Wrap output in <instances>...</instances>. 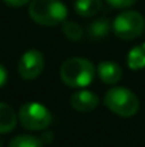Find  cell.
Instances as JSON below:
<instances>
[{
	"label": "cell",
	"mask_w": 145,
	"mask_h": 147,
	"mask_svg": "<svg viewBox=\"0 0 145 147\" xmlns=\"http://www.w3.org/2000/svg\"><path fill=\"white\" fill-rule=\"evenodd\" d=\"M96 76L94 64L83 57H71L60 67V77L63 83L73 89H83L93 83Z\"/></svg>",
	"instance_id": "1"
},
{
	"label": "cell",
	"mask_w": 145,
	"mask_h": 147,
	"mask_svg": "<svg viewBox=\"0 0 145 147\" xmlns=\"http://www.w3.org/2000/svg\"><path fill=\"white\" fill-rule=\"evenodd\" d=\"M29 16L34 23L51 27L67 20V7L60 0H31Z\"/></svg>",
	"instance_id": "2"
},
{
	"label": "cell",
	"mask_w": 145,
	"mask_h": 147,
	"mask_svg": "<svg viewBox=\"0 0 145 147\" xmlns=\"http://www.w3.org/2000/svg\"><path fill=\"white\" fill-rule=\"evenodd\" d=\"M104 104L110 111L120 117H132L140 110V100L127 87H112L104 96Z\"/></svg>",
	"instance_id": "3"
},
{
	"label": "cell",
	"mask_w": 145,
	"mask_h": 147,
	"mask_svg": "<svg viewBox=\"0 0 145 147\" xmlns=\"http://www.w3.org/2000/svg\"><path fill=\"white\" fill-rule=\"evenodd\" d=\"M17 120L20 124L31 131L46 130L51 123V113L46 106L30 101L24 103L17 111Z\"/></svg>",
	"instance_id": "4"
},
{
	"label": "cell",
	"mask_w": 145,
	"mask_h": 147,
	"mask_svg": "<svg viewBox=\"0 0 145 147\" xmlns=\"http://www.w3.org/2000/svg\"><path fill=\"white\" fill-rule=\"evenodd\" d=\"M145 20L141 13L135 10H125L120 13L112 23V30L121 40H134L142 34Z\"/></svg>",
	"instance_id": "5"
},
{
	"label": "cell",
	"mask_w": 145,
	"mask_h": 147,
	"mask_svg": "<svg viewBox=\"0 0 145 147\" xmlns=\"http://www.w3.org/2000/svg\"><path fill=\"white\" fill-rule=\"evenodd\" d=\"M44 70V56L40 50L31 49L21 54L19 60V74L24 80L37 79Z\"/></svg>",
	"instance_id": "6"
},
{
	"label": "cell",
	"mask_w": 145,
	"mask_h": 147,
	"mask_svg": "<svg viewBox=\"0 0 145 147\" xmlns=\"http://www.w3.org/2000/svg\"><path fill=\"white\" fill-rule=\"evenodd\" d=\"M70 103H71V107L76 111L88 113V111H93L98 106L100 98L96 93H93L90 90H78L71 96Z\"/></svg>",
	"instance_id": "7"
},
{
	"label": "cell",
	"mask_w": 145,
	"mask_h": 147,
	"mask_svg": "<svg viewBox=\"0 0 145 147\" xmlns=\"http://www.w3.org/2000/svg\"><path fill=\"white\" fill-rule=\"evenodd\" d=\"M97 74L105 84H117L122 77V69L115 61H101L97 66Z\"/></svg>",
	"instance_id": "8"
},
{
	"label": "cell",
	"mask_w": 145,
	"mask_h": 147,
	"mask_svg": "<svg viewBox=\"0 0 145 147\" xmlns=\"http://www.w3.org/2000/svg\"><path fill=\"white\" fill-rule=\"evenodd\" d=\"M17 114L11 106L0 101V134L11 131L17 124Z\"/></svg>",
	"instance_id": "9"
},
{
	"label": "cell",
	"mask_w": 145,
	"mask_h": 147,
	"mask_svg": "<svg viewBox=\"0 0 145 147\" xmlns=\"http://www.w3.org/2000/svg\"><path fill=\"white\" fill-rule=\"evenodd\" d=\"M111 30V23L107 17H100L88 24L87 27V36L93 40H101L104 39Z\"/></svg>",
	"instance_id": "10"
},
{
	"label": "cell",
	"mask_w": 145,
	"mask_h": 147,
	"mask_svg": "<svg viewBox=\"0 0 145 147\" xmlns=\"http://www.w3.org/2000/svg\"><path fill=\"white\" fill-rule=\"evenodd\" d=\"M101 7H102L101 0H76V3H74L76 13L81 17L96 16L101 10Z\"/></svg>",
	"instance_id": "11"
},
{
	"label": "cell",
	"mask_w": 145,
	"mask_h": 147,
	"mask_svg": "<svg viewBox=\"0 0 145 147\" xmlns=\"http://www.w3.org/2000/svg\"><path fill=\"white\" fill-rule=\"evenodd\" d=\"M127 64L131 70L145 69V42L130 50L127 56Z\"/></svg>",
	"instance_id": "12"
},
{
	"label": "cell",
	"mask_w": 145,
	"mask_h": 147,
	"mask_svg": "<svg viewBox=\"0 0 145 147\" xmlns=\"http://www.w3.org/2000/svg\"><path fill=\"white\" fill-rule=\"evenodd\" d=\"M44 143L41 139L31 136V134H20L16 136L11 142L9 147H43Z\"/></svg>",
	"instance_id": "13"
},
{
	"label": "cell",
	"mask_w": 145,
	"mask_h": 147,
	"mask_svg": "<svg viewBox=\"0 0 145 147\" xmlns=\"http://www.w3.org/2000/svg\"><path fill=\"white\" fill-rule=\"evenodd\" d=\"M63 33H64V36L68 40H73V42H78L83 37V34H84L83 27L78 23L71 22V20L63 22Z\"/></svg>",
	"instance_id": "14"
},
{
	"label": "cell",
	"mask_w": 145,
	"mask_h": 147,
	"mask_svg": "<svg viewBox=\"0 0 145 147\" xmlns=\"http://www.w3.org/2000/svg\"><path fill=\"white\" fill-rule=\"evenodd\" d=\"M138 0H107V3L114 9H127L135 4Z\"/></svg>",
	"instance_id": "15"
},
{
	"label": "cell",
	"mask_w": 145,
	"mask_h": 147,
	"mask_svg": "<svg viewBox=\"0 0 145 147\" xmlns=\"http://www.w3.org/2000/svg\"><path fill=\"white\" fill-rule=\"evenodd\" d=\"M7 6H11V7H21L24 4H27L29 1L31 0H3Z\"/></svg>",
	"instance_id": "16"
},
{
	"label": "cell",
	"mask_w": 145,
	"mask_h": 147,
	"mask_svg": "<svg viewBox=\"0 0 145 147\" xmlns=\"http://www.w3.org/2000/svg\"><path fill=\"white\" fill-rule=\"evenodd\" d=\"M7 82V70L4 69L3 64H0V87H3Z\"/></svg>",
	"instance_id": "17"
},
{
	"label": "cell",
	"mask_w": 145,
	"mask_h": 147,
	"mask_svg": "<svg viewBox=\"0 0 145 147\" xmlns=\"http://www.w3.org/2000/svg\"><path fill=\"white\" fill-rule=\"evenodd\" d=\"M0 147H1V144H0Z\"/></svg>",
	"instance_id": "18"
}]
</instances>
